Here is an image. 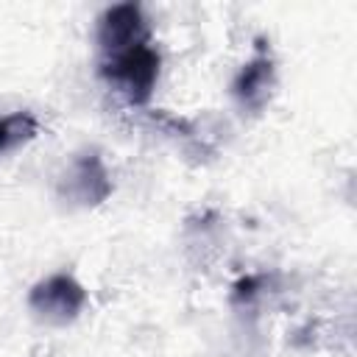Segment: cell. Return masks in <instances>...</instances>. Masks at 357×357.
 <instances>
[{"label":"cell","instance_id":"obj_2","mask_svg":"<svg viewBox=\"0 0 357 357\" xmlns=\"http://www.w3.org/2000/svg\"><path fill=\"white\" fill-rule=\"evenodd\" d=\"M89 293L86 287L67 271H56L45 279H39L28 290V310L50 326H67L81 318L86 310Z\"/></svg>","mask_w":357,"mask_h":357},{"label":"cell","instance_id":"obj_3","mask_svg":"<svg viewBox=\"0 0 357 357\" xmlns=\"http://www.w3.org/2000/svg\"><path fill=\"white\" fill-rule=\"evenodd\" d=\"M112 190H114L112 173L95 148L78 153L59 178V198L81 209L103 204L112 195Z\"/></svg>","mask_w":357,"mask_h":357},{"label":"cell","instance_id":"obj_5","mask_svg":"<svg viewBox=\"0 0 357 357\" xmlns=\"http://www.w3.org/2000/svg\"><path fill=\"white\" fill-rule=\"evenodd\" d=\"M276 89V61L268 50H257L231 78V98L240 112L259 114Z\"/></svg>","mask_w":357,"mask_h":357},{"label":"cell","instance_id":"obj_7","mask_svg":"<svg viewBox=\"0 0 357 357\" xmlns=\"http://www.w3.org/2000/svg\"><path fill=\"white\" fill-rule=\"evenodd\" d=\"M259 284H262V276H245L234 284V301H251L257 293H259Z\"/></svg>","mask_w":357,"mask_h":357},{"label":"cell","instance_id":"obj_4","mask_svg":"<svg viewBox=\"0 0 357 357\" xmlns=\"http://www.w3.org/2000/svg\"><path fill=\"white\" fill-rule=\"evenodd\" d=\"M151 39V22L139 3H114L103 8L95 22V45L100 56H112Z\"/></svg>","mask_w":357,"mask_h":357},{"label":"cell","instance_id":"obj_1","mask_svg":"<svg viewBox=\"0 0 357 357\" xmlns=\"http://www.w3.org/2000/svg\"><path fill=\"white\" fill-rule=\"evenodd\" d=\"M159 73H162V53L153 45V39L112 56H100L98 61L100 81L131 109L151 103L153 89L159 84Z\"/></svg>","mask_w":357,"mask_h":357},{"label":"cell","instance_id":"obj_6","mask_svg":"<svg viewBox=\"0 0 357 357\" xmlns=\"http://www.w3.org/2000/svg\"><path fill=\"white\" fill-rule=\"evenodd\" d=\"M39 137V120L28 109L0 114V156L14 153Z\"/></svg>","mask_w":357,"mask_h":357}]
</instances>
